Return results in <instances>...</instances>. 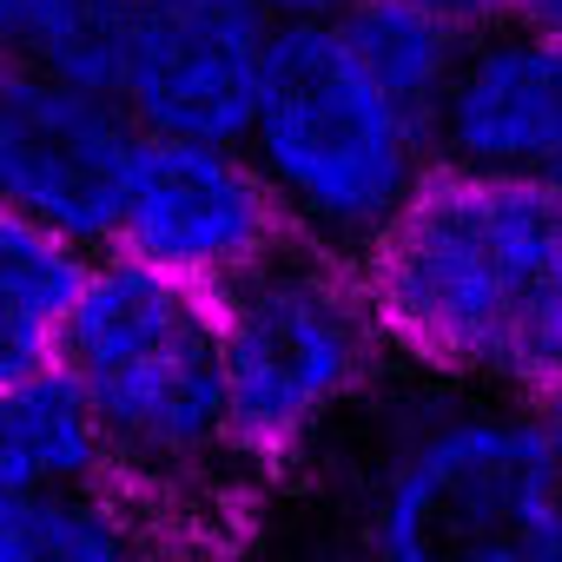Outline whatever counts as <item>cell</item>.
Segmentation results:
<instances>
[{"label": "cell", "instance_id": "6", "mask_svg": "<svg viewBox=\"0 0 562 562\" xmlns=\"http://www.w3.org/2000/svg\"><path fill=\"white\" fill-rule=\"evenodd\" d=\"M292 245L278 199L265 192L245 146L139 139L113 218V258L218 299Z\"/></svg>", "mask_w": 562, "mask_h": 562}, {"label": "cell", "instance_id": "10", "mask_svg": "<svg viewBox=\"0 0 562 562\" xmlns=\"http://www.w3.org/2000/svg\"><path fill=\"white\" fill-rule=\"evenodd\" d=\"M0 562H199L192 536L120 483L0 503Z\"/></svg>", "mask_w": 562, "mask_h": 562}, {"label": "cell", "instance_id": "14", "mask_svg": "<svg viewBox=\"0 0 562 562\" xmlns=\"http://www.w3.org/2000/svg\"><path fill=\"white\" fill-rule=\"evenodd\" d=\"M100 8L113 0H0V67L47 74Z\"/></svg>", "mask_w": 562, "mask_h": 562}, {"label": "cell", "instance_id": "3", "mask_svg": "<svg viewBox=\"0 0 562 562\" xmlns=\"http://www.w3.org/2000/svg\"><path fill=\"white\" fill-rule=\"evenodd\" d=\"M54 364L80 384L126 496L172 516L186 536L238 503L251 476L225 430L212 299L100 251Z\"/></svg>", "mask_w": 562, "mask_h": 562}, {"label": "cell", "instance_id": "13", "mask_svg": "<svg viewBox=\"0 0 562 562\" xmlns=\"http://www.w3.org/2000/svg\"><path fill=\"white\" fill-rule=\"evenodd\" d=\"M331 34L345 41V54L358 60V74L397 100L411 120L430 126L450 74H457V54H463V34H450L443 21L404 8V0H351V8L331 21Z\"/></svg>", "mask_w": 562, "mask_h": 562}, {"label": "cell", "instance_id": "12", "mask_svg": "<svg viewBox=\"0 0 562 562\" xmlns=\"http://www.w3.org/2000/svg\"><path fill=\"white\" fill-rule=\"evenodd\" d=\"M87 265H93L87 251L0 212V391L54 371L67 312L87 285Z\"/></svg>", "mask_w": 562, "mask_h": 562}, {"label": "cell", "instance_id": "5", "mask_svg": "<svg viewBox=\"0 0 562 562\" xmlns=\"http://www.w3.org/2000/svg\"><path fill=\"white\" fill-rule=\"evenodd\" d=\"M225 430L251 483L318 457L338 424L391 378L358 265L285 245L212 299Z\"/></svg>", "mask_w": 562, "mask_h": 562}, {"label": "cell", "instance_id": "17", "mask_svg": "<svg viewBox=\"0 0 562 562\" xmlns=\"http://www.w3.org/2000/svg\"><path fill=\"white\" fill-rule=\"evenodd\" d=\"M529 430H536V450H542V463H549V476L562 483V384H549V391H536L529 404Z\"/></svg>", "mask_w": 562, "mask_h": 562}, {"label": "cell", "instance_id": "1", "mask_svg": "<svg viewBox=\"0 0 562 562\" xmlns=\"http://www.w3.org/2000/svg\"><path fill=\"white\" fill-rule=\"evenodd\" d=\"M397 371L529 404L562 384V199L549 179L430 172L358 258Z\"/></svg>", "mask_w": 562, "mask_h": 562}, {"label": "cell", "instance_id": "16", "mask_svg": "<svg viewBox=\"0 0 562 562\" xmlns=\"http://www.w3.org/2000/svg\"><path fill=\"white\" fill-rule=\"evenodd\" d=\"M238 8H251L265 27H331L351 0H238Z\"/></svg>", "mask_w": 562, "mask_h": 562}, {"label": "cell", "instance_id": "11", "mask_svg": "<svg viewBox=\"0 0 562 562\" xmlns=\"http://www.w3.org/2000/svg\"><path fill=\"white\" fill-rule=\"evenodd\" d=\"M113 483L80 384L54 364L0 391V503H47Z\"/></svg>", "mask_w": 562, "mask_h": 562}, {"label": "cell", "instance_id": "4", "mask_svg": "<svg viewBox=\"0 0 562 562\" xmlns=\"http://www.w3.org/2000/svg\"><path fill=\"white\" fill-rule=\"evenodd\" d=\"M245 159L292 245L358 265L437 172L430 126L384 100L331 27H271Z\"/></svg>", "mask_w": 562, "mask_h": 562}, {"label": "cell", "instance_id": "7", "mask_svg": "<svg viewBox=\"0 0 562 562\" xmlns=\"http://www.w3.org/2000/svg\"><path fill=\"white\" fill-rule=\"evenodd\" d=\"M133 120L47 74L0 67V212L100 258L133 172Z\"/></svg>", "mask_w": 562, "mask_h": 562}, {"label": "cell", "instance_id": "15", "mask_svg": "<svg viewBox=\"0 0 562 562\" xmlns=\"http://www.w3.org/2000/svg\"><path fill=\"white\" fill-rule=\"evenodd\" d=\"M404 8H417V14H430V21H443L450 34H483V27H503L509 21V0H404Z\"/></svg>", "mask_w": 562, "mask_h": 562}, {"label": "cell", "instance_id": "19", "mask_svg": "<svg viewBox=\"0 0 562 562\" xmlns=\"http://www.w3.org/2000/svg\"><path fill=\"white\" fill-rule=\"evenodd\" d=\"M549 186H555V199H562V166H555V172H549Z\"/></svg>", "mask_w": 562, "mask_h": 562}, {"label": "cell", "instance_id": "9", "mask_svg": "<svg viewBox=\"0 0 562 562\" xmlns=\"http://www.w3.org/2000/svg\"><path fill=\"white\" fill-rule=\"evenodd\" d=\"M430 146L443 172L549 179L562 166V47L509 21L470 34L430 113Z\"/></svg>", "mask_w": 562, "mask_h": 562}, {"label": "cell", "instance_id": "18", "mask_svg": "<svg viewBox=\"0 0 562 562\" xmlns=\"http://www.w3.org/2000/svg\"><path fill=\"white\" fill-rule=\"evenodd\" d=\"M509 27H522V34L562 47V0H509Z\"/></svg>", "mask_w": 562, "mask_h": 562}, {"label": "cell", "instance_id": "2", "mask_svg": "<svg viewBox=\"0 0 562 562\" xmlns=\"http://www.w3.org/2000/svg\"><path fill=\"white\" fill-rule=\"evenodd\" d=\"M338 430L358 443L364 562H562V483L516 397L391 364Z\"/></svg>", "mask_w": 562, "mask_h": 562}, {"label": "cell", "instance_id": "8", "mask_svg": "<svg viewBox=\"0 0 562 562\" xmlns=\"http://www.w3.org/2000/svg\"><path fill=\"white\" fill-rule=\"evenodd\" d=\"M271 27L238 0H133L113 106L139 139L245 146Z\"/></svg>", "mask_w": 562, "mask_h": 562}]
</instances>
